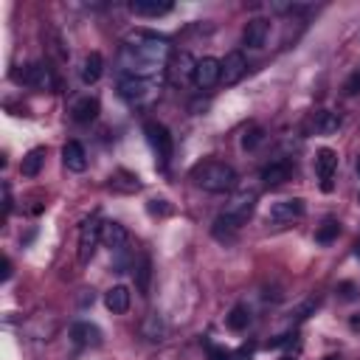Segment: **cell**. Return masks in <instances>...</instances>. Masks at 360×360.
I'll return each instance as SVG.
<instances>
[{
  "instance_id": "1",
  "label": "cell",
  "mask_w": 360,
  "mask_h": 360,
  "mask_svg": "<svg viewBox=\"0 0 360 360\" xmlns=\"http://www.w3.org/2000/svg\"><path fill=\"white\" fill-rule=\"evenodd\" d=\"M169 40L150 34V31H132L124 40V51H121V65L130 70V77H141L147 79L155 70H161L164 59L169 56Z\"/></svg>"
},
{
  "instance_id": "2",
  "label": "cell",
  "mask_w": 360,
  "mask_h": 360,
  "mask_svg": "<svg viewBox=\"0 0 360 360\" xmlns=\"http://www.w3.org/2000/svg\"><path fill=\"white\" fill-rule=\"evenodd\" d=\"M191 180L203 191L223 194V191H231L237 186V172H234V166H228L223 161H203L191 169Z\"/></svg>"
},
{
  "instance_id": "3",
  "label": "cell",
  "mask_w": 360,
  "mask_h": 360,
  "mask_svg": "<svg viewBox=\"0 0 360 360\" xmlns=\"http://www.w3.org/2000/svg\"><path fill=\"white\" fill-rule=\"evenodd\" d=\"M15 79L23 82L26 88H34V91H54L56 88V77H54V70L45 62L26 65L23 70H17V74H15Z\"/></svg>"
},
{
  "instance_id": "4",
  "label": "cell",
  "mask_w": 360,
  "mask_h": 360,
  "mask_svg": "<svg viewBox=\"0 0 360 360\" xmlns=\"http://www.w3.org/2000/svg\"><path fill=\"white\" fill-rule=\"evenodd\" d=\"M102 231H104V223L96 217V214L82 223V228H79V262H82V265H88V262L93 259L96 245H99V240H102Z\"/></svg>"
},
{
  "instance_id": "5",
  "label": "cell",
  "mask_w": 360,
  "mask_h": 360,
  "mask_svg": "<svg viewBox=\"0 0 360 360\" xmlns=\"http://www.w3.org/2000/svg\"><path fill=\"white\" fill-rule=\"evenodd\" d=\"M256 200H259V191L256 189H240L231 200H228V205H226V214L231 220H237L240 226L251 217L253 214V208H256Z\"/></svg>"
},
{
  "instance_id": "6",
  "label": "cell",
  "mask_w": 360,
  "mask_h": 360,
  "mask_svg": "<svg viewBox=\"0 0 360 360\" xmlns=\"http://www.w3.org/2000/svg\"><path fill=\"white\" fill-rule=\"evenodd\" d=\"M304 211H307V205H304L302 197H287V200H279V203L270 205L267 220L270 223H293V220L304 217Z\"/></svg>"
},
{
  "instance_id": "7",
  "label": "cell",
  "mask_w": 360,
  "mask_h": 360,
  "mask_svg": "<svg viewBox=\"0 0 360 360\" xmlns=\"http://www.w3.org/2000/svg\"><path fill=\"white\" fill-rule=\"evenodd\" d=\"M220 77H223V59H217V56H203V59H197V68H194V85L197 88H203V91H208V88H214L220 82Z\"/></svg>"
},
{
  "instance_id": "8",
  "label": "cell",
  "mask_w": 360,
  "mask_h": 360,
  "mask_svg": "<svg viewBox=\"0 0 360 360\" xmlns=\"http://www.w3.org/2000/svg\"><path fill=\"white\" fill-rule=\"evenodd\" d=\"M143 132H147V141H150V147L158 152V158L164 164H169L172 161V135H169V130L164 124H158V121H150L147 127H143Z\"/></svg>"
},
{
  "instance_id": "9",
  "label": "cell",
  "mask_w": 360,
  "mask_h": 360,
  "mask_svg": "<svg viewBox=\"0 0 360 360\" xmlns=\"http://www.w3.org/2000/svg\"><path fill=\"white\" fill-rule=\"evenodd\" d=\"M335 169H338V152L329 150V147L318 150V152H315V172H318V178H321V189H324V191H332V186H335V183H332Z\"/></svg>"
},
{
  "instance_id": "10",
  "label": "cell",
  "mask_w": 360,
  "mask_h": 360,
  "mask_svg": "<svg viewBox=\"0 0 360 360\" xmlns=\"http://www.w3.org/2000/svg\"><path fill=\"white\" fill-rule=\"evenodd\" d=\"M245 74H248V59H245V54H242V51H231V54L223 59V77H220V82H223V85H237Z\"/></svg>"
},
{
  "instance_id": "11",
  "label": "cell",
  "mask_w": 360,
  "mask_h": 360,
  "mask_svg": "<svg viewBox=\"0 0 360 360\" xmlns=\"http://www.w3.org/2000/svg\"><path fill=\"white\" fill-rule=\"evenodd\" d=\"M150 91H152L150 79H141V77H124L118 82V96L124 102H143L150 96Z\"/></svg>"
},
{
  "instance_id": "12",
  "label": "cell",
  "mask_w": 360,
  "mask_h": 360,
  "mask_svg": "<svg viewBox=\"0 0 360 360\" xmlns=\"http://www.w3.org/2000/svg\"><path fill=\"white\" fill-rule=\"evenodd\" d=\"M267 34H270V26L265 17H253L245 23V31H242V45L245 48H262L267 42Z\"/></svg>"
},
{
  "instance_id": "13",
  "label": "cell",
  "mask_w": 360,
  "mask_h": 360,
  "mask_svg": "<svg viewBox=\"0 0 360 360\" xmlns=\"http://www.w3.org/2000/svg\"><path fill=\"white\" fill-rule=\"evenodd\" d=\"M62 164L70 172H85L88 169V152L79 141H68L62 147Z\"/></svg>"
},
{
  "instance_id": "14",
  "label": "cell",
  "mask_w": 360,
  "mask_h": 360,
  "mask_svg": "<svg viewBox=\"0 0 360 360\" xmlns=\"http://www.w3.org/2000/svg\"><path fill=\"white\" fill-rule=\"evenodd\" d=\"M194 68H197V59L189 54V51H180L172 56V65H169V77L175 82H186V79H194Z\"/></svg>"
},
{
  "instance_id": "15",
  "label": "cell",
  "mask_w": 360,
  "mask_h": 360,
  "mask_svg": "<svg viewBox=\"0 0 360 360\" xmlns=\"http://www.w3.org/2000/svg\"><path fill=\"white\" fill-rule=\"evenodd\" d=\"M175 6L169 0H132L130 3V12L138 15V17H164L169 15Z\"/></svg>"
},
{
  "instance_id": "16",
  "label": "cell",
  "mask_w": 360,
  "mask_h": 360,
  "mask_svg": "<svg viewBox=\"0 0 360 360\" xmlns=\"http://www.w3.org/2000/svg\"><path fill=\"white\" fill-rule=\"evenodd\" d=\"M290 175H293V164L290 161H273V164H267L262 169V183L265 186H281V183L290 180Z\"/></svg>"
},
{
  "instance_id": "17",
  "label": "cell",
  "mask_w": 360,
  "mask_h": 360,
  "mask_svg": "<svg viewBox=\"0 0 360 360\" xmlns=\"http://www.w3.org/2000/svg\"><path fill=\"white\" fill-rule=\"evenodd\" d=\"M102 74H104V59H102L99 51H91L85 56V62H82V82L85 85H96L102 79Z\"/></svg>"
},
{
  "instance_id": "18",
  "label": "cell",
  "mask_w": 360,
  "mask_h": 360,
  "mask_svg": "<svg viewBox=\"0 0 360 360\" xmlns=\"http://www.w3.org/2000/svg\"><path fill=\"white\" fill-rule=\"evenodd\" d=\"M104 304H107V310L113 313V315H121V313H127L130 310V290L124 284H116V287H110L107 290V296H104Z\"/></svg>"
},
{
  "instance_id": "19",
  "label": "cell",
  "mask_w": 360,
  "mask_h": 360,
  "mask_svg": "<svg viewBox=\"0 0 360 360\" xmlns=\"http://www.w3.org/2000/svg\"><path fill=\"white\" fill-rule=\"evenodd\" d=\"M70 338H74L79 346H99V343H102V332H99V327L85 324V321H79V324L70 327Z\"/></svg>"
},
{
  "instance_id": "20",
  "label": "cell",
  "mask_w": 360,
  "mask_h": 360,
  "mask_svg": "<svg viewBox=\"0 0 360 360\" xmlns=\"http://www.w3.org/2000/svg\"><path fill=\"white\" fill-rule=\"evenodd\" d=\"M99 99H91V96H85V99H79L77 104H74V121L77 124H91V121H96L99 118Z\"/></svg>"
},
{
  "instance_id": "21",
  "label": "cell",
  "mask_w": 360,
  "mask_h": 360,
  "mask_svg": "<svg viewBox=\"0 0 360 360\" xmlns=\"http://www.w3.org/2000/svg\"><path fill=\"white\" fill-rule=\"evenodd\" d=\"M310 124H313V130H315V132H321V135H332V132H338V130H341V116H338V113H329V110H318V113H313Z\"/></svg>"
},
{
  "instance_id": "22",
  "label": "cell",
  "mask_w": 360,
  "mask_h": 360,
  "mask_svg": "<svg viewBox=\"0 0 360 360\" xmlns=\"http://www.w3.org/2000/svg\"><path fill=\"white\" fill-rule=\"evenodd\" d=\"M102 242H104L110 251H124V245H127V228H124L121 223H104Z\"/></svg>"
},
{
  "instance_id": "23",
  "label": "cell",
  "mask_w": 360,
  "mask_h": 360,
  "mask_svg": "<svg viewBox=\"0 0 360 360\" xmlns=\"http://www.w3.org/2000/svg\"><path fill=\"white\" fill-rule=\"evenodd\" d=\"M150 281H152V262L150 256H141L135 265V287L141 296H150Z\"/></svg>"
},
{
  "instance_id": "24",
  "label": "cell",
  "mask_w": 360,
  "mask_h": 360,
  "mask_svg": "<svg viewBox=\"0 0 360 360\" xmlns=\"http://www.w3.org/2000/svg\"><path fill=\"white\" fill-rule=\"evenodd\" d=\"M237 231H240V223L231 220L228 214H220L217 220H214V237L220 242H234L237 240Z\"/></svg>"
},
{
  "instance_id": "25",
  "label": "cell",
  "mask_w": 360,
  "mask_h": 360,
  "mask_svg": "<svg viewBox=\"0 0 360 360\" xmlns=\"http://www.w3.org/2000/svg\"><path fill=\"white\" fill-rule=\"evenodd\" d=\"M42 164H45V150H42V147H37V150H31V152L23 158V164H20V175H23V178H37V175L42 172Z\"/></svg>"
},
{
  "instance_id": "26",
  "label": "cell",
  "mask_w": 360,
  "mask_h": 360,
  "mask_svg": "<svg viewBox=\"0 0 360 360\" xmlns=\"http://www.w3.org/2000/svg\"><path fill=\"white\" fill-rule=\"evenodd\" d=\"M110 189L113 191H124V194H132V191H138L141 189V180L132 175V172H116L113 178H110Z\"/></svg>"
},
{
  "instance_id": "27",
  "label": "cell",
  "mask_w": 360,
  "mask_h": 360,
  "mask_svg": "<svg viewBox=\"0 0 360 360\" xmlns=\"http://www.w3.org/2000/svg\"><path fill=\"white\" fill-rule=\"evenodd\" d=\"M248 324H251V310H248L245 304H237V307L226 315V327H228V329H234V332L248 329Z\"/></svg>"
},
{
  "instance_id": "28",
  "label": "cell",
  "mask_w": 360,
  "mask_h": 360,
  "mask_svg": "<svg viewBox=\"0 0 360 360\" xmlns=\"http://www.w3.org/2000/svg\"><path fill=\"white\" fill-rule=\"evenodd\" d=\"M164 332H166V327H164V318H161L158 313H152L147 321H143V338H150V341H164Z\"/></svg>"
},
{
  "instance_id": "29",
  "label": "cell",
  "mask_w": 360,
  "mask_h": 360,
  "mask_svg": "<svg viewBox=\"0 0 360 360\" xmlns=\"http://www.w3.org/2000/svg\"><path fill=\"white\" fill-rule=\"evenodd\" d=\"M338 234H341V223H338V220H327V223L315 231V242L329 245V242H335V240H338Z\"/></svg>"
},
{
  "instance_id": "30",
  "label": "cell",
  "mask_w": 360,
  "mask_h": 360,
  "mask_svg": "<svg viewBox=\"0 0 360 360\" xmlns=\"http://www.w3.org/2000/svg\"><path fill=\"white\" fill-rule=\"evenodd\" d=\"M45 37H48V51H51L59 62H65V59H68V48H65V42H62V37H59L54 29H48Z\"/></svg>"
},
{
  "instance_id": "31",
  "label": "cell",
  "mask_w": 360,
  "mask_h": 360,
  "mask_svg": "<svg viewBox=\"0 0 360 360\" xmlns=\"http://www.w3.org/2000/svg\"><path fill=\"white\" fill-rule=\"evenodd\" d=\"M262 141H265V130H262V127H251V130L242 135V150H256Z\"/></svg>"
},
{
  "instance_id": "32",
  "label": "cell",
  "mask_w": 360,
  "mask_h": 360,
  "mask_svg": "<svg viewBox=\"0 0 360 360\" xmlns=\"http://www.w3.org/2000/svg\"><path fill=\"white\" fill-rule=\"evenodd\" d=\"M343 93H346V96H357V93H360V70H354V74L346 79Z\"/></svg>"
},
{
  "instance_id": "33",
  "label": "cell",
  "mask_w": 360,
  "mask_h": 360,
  "mask_svg": "<svg viewBox=\"0 0 360 360\" xmlns=\"http://www.w3.org/2000/svg\"><path fill=\"white\" fill-rule=\"evenodd\" d=\"M172 205L166 200H150V214H169Z\"/></svg>"
},
{
  "instance_id": "34",
  "label": "cell",
  "mask_w": 360,
  "mask_h": 360,
  "mask_svg": "<svg viewBox=\"0 0 360 360\" xmlns=\"http://www.w3.org/2000/svg\"><path fill=\"white\" fill-rule=\"evenodd\" d=\"M315 307H318V302H307V304H302L299 310H296V318L302 321V318H310V313H315Z\"/></svg>"
},
{
  "instance_id": "35",
  "label": "cell",
  "mask_w": 360,
  "mask_h": 360,
  "mask_svg": "<svg viewBox=\"0 0 360 360\" xmlns=\"http://www.w3.org/2000/svg\"><path fill=\"white\" fill-rule=\"evenodd\" d=\"M208 357L211 360H231V354L226 349H220V346H208Z\"/></svg>"
},
{
  "instance_id": "36",
  "label": "cell",
  "mask_w": 360,
  "mask_h": 360,
  "mask_svg": "<svg viewBox=\"0 0 360 360\" xmlns=\"http://www.w3.org/2000/svg\"><path fill=\"white\" fill-rule=\"evenodd\" d=\"M338 293H341V299H346V302H352V299H354V284H349V281H343V284L338 287Z\"/></svg>"
},
{
  "instance_id": "37",
  "label": "cell",
  "mask_w": 360,
  "mask_h": 360,
  "mask_svg": "<svg viewBox=\"0 0 360 360\" xmlns=\"http://www.w3.org/2000/svg\"><path fill=\"white\" fill-rule=\"evenodd\" d=\"M12 211V194H9V186H3V214Z\"/></svg>"
},
{
  "instance_id": "38",
  "label": "cell",
  "mask_w": 360,
  "mask_h": 360,
  "mask_svg": "<svg viewBox=\"0 0 360 360\" xmlns=\"http://www.w3.org/2000/svg\"><path fill=\"white\" fill-rule=\"evenodd\" d=\"M9 276H12V262H9V259H3V270H0V279L6 281Z\"/></svg>"
},
{
  "instance_id": "39",
  "label": "cell",
  "mask_w": 360,
  "mask_h": 360,
  "mask_svg": "<svg viewBox=\"0 0 360 360\" xmlns=\"http://www.w3.org/2000/svg\"><path fill=\"white\" fill-rule=\"evenodd\" d=\"M324 360H341V357H335V354H329V357H324Z\"/></svg>"
},
{
  "instance_id": "40",
  "label": "cell",
  "mask_w": 360,
  "mask_h": 360,
  "mask_svg": "<svg viewBox=\"0 0 360 360\" xmlns=\"http://www.w3.org/2000/svg\"><path fill=\"white\" fill-rule=\"evenodd\" d=\"M354 253H357V256H360V242H357V245H354Z\"/></svg>"
},
{
  "instance_id": "41",
  "label": "cell",
  "mask_w": 360,
  "mask_h": 360,
  "mask_svg": "<svg viewBox=\"0 0 360 360\" xmlns=\"http://www.w3.org/2000/svg\"><path fill=\"white\" fill-rule=\"evenodd\" d=\"M357 175H360V158H357Z\"/></svg>"
}]
</instances>
